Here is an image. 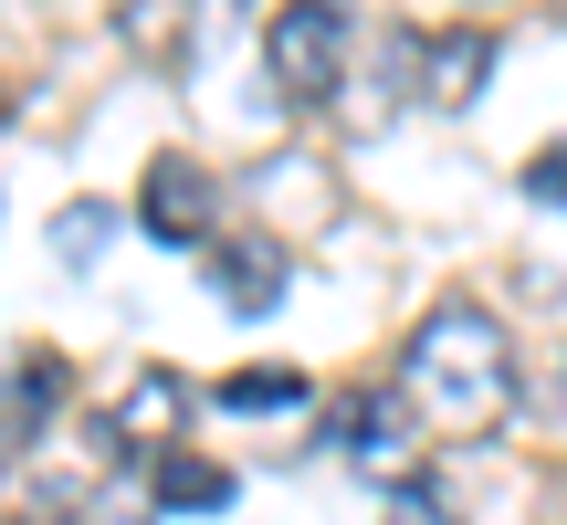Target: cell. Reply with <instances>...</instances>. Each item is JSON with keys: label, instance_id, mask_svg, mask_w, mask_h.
<instances>
[{"label": "cell", "instance_id": "1", "mask_svg": "<svg viewBox=\"0 0 567 525\" xmlns=\"http://www.w3.org/2000/svg\"><path fill=\"white\" fill-rule=\"evenodd\" d=\"M400 379H410V400H421L431 421L494 431L515 410V347H505V326H494L484 305H431V316L410 326Z\"/></svg>", "mask_w": 567, "mask_h": 525}, {"label": "cell", "instance_id": "2", "mask_svg": "<svg viewBox=\"0 0 567 525\" xmlns=\"http://www.w3.org/2000/svg\"><path fill=\"white\" fill-rule=\"evenodd\" d=\"M264 63H274L284 105H326L347 84V11L337 0H284V11L264 21Z\"/></svg>", "mask_w": 567, "mask_h": 525}, {"label": "cell", "instance_id": "3", "mask_svg": "<svg viewBox=\"0 0 567 525\" xmlns=\"http://www.w3.org/2000/svg\"><path fill=\"white\" fill-rule=\"evenodd\" d=\"M137 231H147V243H168V253L210 243V168H200V158H147Z\"/></svg>", "mask_w": 567, "mask_h": 525}, {"label": "cell", "instance_id": "4", "mask_svg": "<svg viewBox=\"0 0 567 525\" xmlns=\"http://www.w3.org/2000/svg\"><path fill=\"white\" fill-rule=\"evenodd\" d=\"M200 274H210V295H221L231 316H274L295 262H284V243H264V231H231V243H200Z\"/></svg>", "mask_w": 567, "mask_h": 525}, {"label": "cell", "instance_id": "5", "mask_svg": "<svg viewBox=\"0 0 567 525\" xmlns=\"http://www.w3.org/2000/svg\"><path fill=\"white\" fill-rule=\"evenodd\" d=\"M179 368H137V389H126V410L105 421V452H168V431H179Z\"/></svg>", "mask_w": 567, "mask_h": 525}, {"label": "cell", "instance_id": "6", "mask_svg": "<svg viewBox=\"0 0 567 525\" xmlns=\"http://www.w3.org/2000/svg\"><path fill=\"white\" fill-rule=\"evenodd\" d=\"M147 505H158V515H221V505H231V463L168 442V452H158V494H147Z\"/></svg>", "mask_w": 567, "mask_h": 525}, {"label": "cell", "instance_id": "7", "mask_svg": "<svg viewBox=\"0 0 567 525\" xmlns=\"http://www.w3.org/2000/svg\"><path fill=\"white\" fill-rule=\"evenodd\" d=\"M484 63H494V32H442V42H421V95H431V105H473V95H484Z\"/></svg>", "mask_w": 567, "mask_h": 525}, {"label": "cell", "instance_id": "8", "mask_svg": "<svg viewBox=\"0 0 567 525\" xmlns=\"http://www.w3.org/2000/svg\"><path fill=\"white\" fill-rule=\"evenodd\" d=\"M337 442L358 452V463H400V452H410V410L379 400V389H358V400L337 410Z\"/></svg>", "mask_w": 567, "mask_h": 525}, {"label": "cell", "instance_id": "9", "mask_svg": "<svg viewBox=\"0 0 567 525\" xmlns=\"http://www.w3.org/2000/svg\"><path fill=\"white\" fill-rule=\"evenodd\" d=\"M210 410H231V421H284V410H305V368H231V379L210 389Z\"/></svg>", "mask_w": 567, "mask_h": 525}, {"label": "cell", "instance_id": "10", "mask_svg": "<svg viewBox=\"0 0 567 525\" xmlns=\"http://www.w3.org/2000/svg\"><path fill=\"white\" fill-rule=\"evenodd\" d=\"M53 400H63V358H21L11 389H0V442L42 431V421H53Z\"/></svg>", "mask_w": 567, "mask_h": 525}, {"label": "cell", "instance_id": "11", "mask_svg": "<svg viewBox=\"0 0 567 525\" xmlns=\"http://www.w3.org/2000/svg\"><path fill=\"white\" fill-rule=\"evenodd\" d=\"M105 243H116V200H63L53 210V253L74 262V274H95Z\"/></svg>", "mask_w": 567, "mask_h": 525}, {"label": "cell", "instance_id": "12", "mask_svg": "<svg viewBox=\"0 0 567 525\" xmlns=\"http://www.w3.org/2000/svg\"><path fill=\"white\" fill-rule=\"evenodd\" d=\"M389 525H452V494L410 473V484H389Z\"/></svg>", "mask_w": 567, "mask_h": 525}, {"label": "cell", "instance_id": "13", "mask_svg": "<svg viewBox=\"0 0 567 525\" xmlns=\"http://www.w3.org/2000/svg\"><path fill=\"white\" fill-rule=\"evenodd\" d=\"M526 200H536V210H567V147L526 158Z\"/></svg>", "mask_w": 567, "mask_h": 525}, {"label": "cell", "instance_id": "14", "mask_svg": "<svg viewBox=\"0 0 567 525\" xmlns=\"http://www.w3.org/2000/svg\"><path fill=\"white\" fill-rule=\"evenodd\" d=\"M84 525H158V505H137V494H95Z\"/></svg>", "mask_w": 567, "mask_h": 525}]
</instances>
